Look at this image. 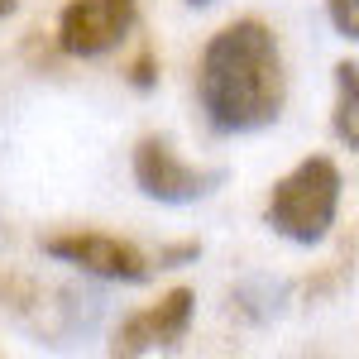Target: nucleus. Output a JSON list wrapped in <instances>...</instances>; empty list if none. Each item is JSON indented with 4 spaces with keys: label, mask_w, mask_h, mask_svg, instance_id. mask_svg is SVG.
<instances>
[{
    "label": "nucleus",
    "mask_w": 359,
    "mask_h": 359,
    "mask_svg": "<svg viewBox=\"0 0 359 359\" xmlns=\"http://www.w3.org/2000/svg\"><path fill=\"white\" fill-rule=\"evenodd\" d=\"M326 15H331L335 34H345L350 43H359V0H326Z\"/></svg>",
    "instance_id": "6e6552de"
},
{
    "label": "nucleus",
    "mask_w": 359,
    "mask_h": 359,
    "mask_svg": "<svg viewBox=\"0 0 359 359\" xmlns=\"http://www.w3.org/2000/svg\"><path fill=\"white\" fill-rule=\"evenodd\" d=\"M196 101L216 135L269 130L287 101V77H283L273 29L264 20H235L221 34H211L196 62Z\"/></svg>",
    "instance_id": "f257e3e1"
},
{
    "label": "nucleus",
    "mask_w": 359,
    "mask_h": 359,
    "mask_svg": "<svg viewBox=\"0 0 359 359\" xmlns=\"http://www.w3.org/2000/svg\"><path fill=\"white\" fill-rule=\"evenodd\" d=\"M139 0H67L57 15V48L67 57H101L130 39Z\"/></svg>",
    "instance_id": "20e7f679"
},
{
    "label": "nucleus",
    "mask_w": 359,
    "mask_h": 359,
    "mask_svg": "<svg viewBox=\"0 0 359 359\" xmlns=\"http://www.w3.org/2000/svg\"><path fill=\"white\" fill-rule=\"evenodd\" d=\"M130 82L139 86V91H149V86L158 82V72H154V53H139L135 67H130Z\"/></svg>",
    "instance_id": "1a4fd4ad"
},
{
    "label": "nucleus",
    "mask_w": 359,
    "mask_h": 359,
    "mask_svg": "<svg viewBox=\"0 0 359 359\" xmlns=\"http://www.w3.org/2000/svg\"><path fill=\"white\" fill-rule=\"evenodd\" d=\"M43 254L57 259V264H72V269H82L91 278H101V283H144L149 269H154L130 240H115V235H101V230L48 235L43 240Z\"/></svg>",
    "instance_id": "39448f33"
},
{
    "label": "nucleus",
    "mask_w": 359,
    "mask_h": 359,
    "mask_svg": "<svg viewBox=\"0 0 359 359\" xmlns=\"http://www.w3.org/2000/svg\"><path fill=\"white\" fill-rule=\"evenodd\" d=\"M15 5H20V0H0V20H10V15H15Z\"/></svg>",
    "instance_id": "9d476101"
},
{
    "label": "nucleus",
    "mask_w": 359,
    "mask_h": 359,
    "mask_svg": "<svg viewBox=\"0 0 359 359\" xmlns=\"http://www.w3.org/2000/svg\"><path fill=\"white\" fill-rule=\"evenodd\" d=\"M192 316H196V292H192V287H172V292H163L154 306H144V311H135V316H125V321H120L111 350H115V355L172 350V345H182V340H187Z\"/></svg>",
    "instance_id": "423d86ee"
},
{
    "label": "nucleus",
    "mask_w": 359,
    "mask_h": 359,
    "mask_svg": "<svg viewBox=\"0 0 359 359\" xmlns=\"http://www.w3.org/2000/svg\"><path fill=\"white\" fill-rule=\"evenodd\" d=\"M135 182L149 201L163 206H192L201 196H211L225 182L221 168H192L172 154V144L158 135H144L135 144Z\"/></svg>",
    "instance_id": "7ed1b4c3"
},
{
    "label": "nucleus",
    "mask_w": 359,
    "mask_h": 359,
    "mask_svg": "<svg viewBox=\"0 0 359 359\" xmlns=\"http://www.w3.org/2000/svg\"><path fill=\"white\" fill-rule=\"evenodd\" d=\"M335 211H340V168L321 154H311L273 182L269 206H264V225L283 235L287 245L311 249L331 235Z\"/></svg>",
    "instance_id": "f03ea898"
},
{
    "label": "nucleus",
    "mask_w": 359,
    "mask_h": 359,
    "mask_svg": "<svg viewBox=\"0 0 359 359\" xmlns=\"http://www.w3.org/2000/svg\"><path fill=\"white\" fill-rule=\"evenodd\" d=\"M331 130L345 149L359 154V62H335V111Z\"/></svg>",
    "instance_id": "0eeeda50"
},
{
    "label": "nucleus",
    "mask_w": 359,
    "mask_h": 359,
    "mask_svg": "<svg viewBox=\"0 0 359 359\" xmlns=\"http://www.w3.org/2000/svg\"><path fill=\"white\" fill-rule=\"evenodd\" d=\"M187 5H192V10H206V5H216V0H187Z\"/></svg>",
    "instance_id": "9b49d317"
}]
</instances>
